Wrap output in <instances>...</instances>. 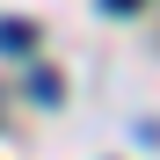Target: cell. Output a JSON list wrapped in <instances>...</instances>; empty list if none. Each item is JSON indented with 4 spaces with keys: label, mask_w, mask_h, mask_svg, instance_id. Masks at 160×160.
<instances>
[{
    "label": "cell",
    "mask_w": 160,
    "mask_h": 160,
    "mask_svg": "<svg viewBox=\"0 0 160 160\" xmlns=\"http://www.w3.org/2000/svg\"><path fill=\"white\" fill-rule=\"evenodd\" d=\"M29 44H37L29 22H0V51H29Z\"/></svg>",
    "instance_id": "1"
},
{
    "label": "cell",
    "mask_w": 160,
    "mask_h": 160,
    "mask_svg": "<svg viewBox=\"0 0 160 160\" xmlns=\"http://www.w3.org/2000/svg\"><path fill=\"white\" fill-rule=\"evenodd\" d=\"M102 8H109V15H131V8H138V0H102Z\"/></svg>",
    "instance_id": "2"
}]
</instances>
